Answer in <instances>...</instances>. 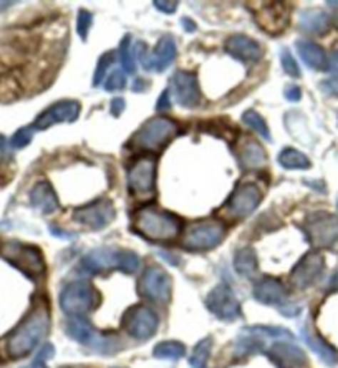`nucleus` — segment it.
Here are the masks:
<instances>
[{
    "instance_id": "obj_1",
    "label": "nucleus",
    "mask_w": 338,
    "mask_h": 368,
    "mask_svg": "<svg viewBox=\"0 0 338 368\" xmlns=\"http://www.w3.org/2000/svg\"><path fill=\"white\" fill-rule=\"evenodd\" d=\"M50 317L47 309L39 307L15 329L7 339V354L10 359H24L47 335Z\"/></svg>"
},
{
    "instance_id": "obj_2",
    "label": "nucleus",
    "mask_w": 338,
    "mask_h": 368,
    "mask_svg": "<svg viewBox=\"0 0 338 368\" xmlns=\"http://www.w3.org/2000/svg\"><path fill=\"white\" fill-rule=\"evenodd\" d=\"M138 267H140V257L131 250L123 249H95L81 260V269L93 275L110 272V270L133 274Z\"/></svg>"
},
{
    "instance_id": "obj_3",
    "label": "nucleus",
    "mask_w": 338,
    "mask_h": 368,
    "mask_svg": "<svg viewBox=\"0 0 338 368\" xmlns=\"http://www.w3.org/2000/svg\"><path fill=\"white\" fill-rule=\"evenodd\" d=\"M133 229L151 241H171L181 231V221L169 213L145 208L136 213Z\"/></svg>"
},
{
    "instance_id": "obj_4",
    "label": "nucleus",
    "mask_w": 338,
    "mask_h": 368,
    "mask_svg": "<svg viewBox=\"0 0 338 368\" xmlns=\"http://www.w3.org/2000/svg\"><path fill=\"white\" fill-rule=\"evenodd\" d=\"M178 133L179 125L176 121L165 118V116H155L133 135L131 146L138 150L158 151L165 148L173 138H176Z\"/></svg>"
},
{
    "instance_id": "obj_5",
    "label": "nucleus",
    "mask_w": 338,
    "mask_h": 368,
    "mask_svg": "<svg viewBox=\"0 0 338 368\" xmlns=\"http://www.w3.org/2000/svg\"><path fill=\"white\" fill-rule=\"evenodd\" d=\"M100 304V292L90 282H71L60 294V307L66 315L83 317Z\"/></svg>"
},
{
    "instance_id": "obj_6",
    "label": "nucleus",
    "mask_w": 338,
    "mask_h": 368,
    "mask_svg": "<svg viewBox=\"0 0 338 368\" xmlns=\"http://www.w3.org/2000/svg\"><path fill=\"white\" fill-rule=\"evenodd\" d=\"M302 229L315 249H330L338 242V218L330 213L317 211L309 214Z\"/></svg>"
},
{
    "instance_id": "obj_7",
    "label": "nucleus",
    "mask_w": 338,
    "mask_h": 368,
    "mask_svg": "<svg viewBox=\"0 0 338 368\" xmlns=\"http://www.w3.org/2000/svg\"><path fill=\"white\" fill-rule=\"evenodd\" d=\"M4 259L22 270L29 277H40L45 274V260L35 245H27L17 241H10L2 247Z\"/></svg>"
},
{
    "instance_id": "obj_8",
    "label": "nucleus",
    "mask_w": 338,
    "mask_h": 368,
    "mask_svg": "<svg viewBox=\"0 0 338 368\" xmlns=\"http://www.w3.org/2000/svg\"><path fill=\"white\" fill-rule=\"evenodd\" d=\"M249 7L259 27L269 35L284 32L289 25L290 9L284 2H250Z\"/></svg>"
},
{
    "instance_id": "obj_9",
    "label": "nucleus",
    "mask_w": 338,
    "mask_h": 368,
    "mask_svg": "<svg viewBox=\"0 0 338 368\" xmlns=\"http://www.w3.org/2000/svg\"><path fill=\"white\" fill-rule=\"evenodd\" d=\"M65 332L71 340L78 342V344L88 347V349L101 352V354H111L116 349L115 339H108L106 335L96 332L90 322L85 320L83 317H71L66 322Z\"/></svg>"
},
{
    "instance_id": "obj_10",
    "label": "nucleus",
    "mask_w": 338,
    "mask_h": 368,
    "mask_svg": "<svg viewBox=\"0 0 338 368\" xmlns=\"http://www.w3.org/2000/svg\"><path fill=\"white\" fill-rule=\"evenodd\" d=\"M176 44L171 35H165L158 42L155 52H148L146 45L143 42H138L135 47V57L140 60V63L146 71H156L161 73L165 71L169 65L176 58Z\"/></svg>"
},
{
    "instance_id": "obj_11",
    "label": "nucleus",
    "mask_w": 338,
    "mask_h": 368,
    "mask_svg": "<svg viewBox=\"0 0 338 368\" xmlns=\"http://www.w3.org/2000/svg\"><path fill=\"white\" fill-rule=\"evenodd\" d=\"M224 234H225V229L221 223L217 221L198 223L189 228V231L183 239V245L188 250L203 252V250L217 247V245L222 242Z\"/></svg>"
},
{
    "instance_id": "obj_12",
    "label": "nucleus",
    "mask_w": 338,
    "mask_h": 368,
    "mask_svg": "<svg viewBox=\"0 0 338 368\" xmlns=\"http://www.w3.org/2000/svg\"><path fill=\"white\" fill-rule=\"evenodd\" d=\"M123 327L128 332V335L136 340H148L158 332L160 319L156 312L146 305H135L125 314Z\"/></svg>"
},
{
    "instance_id": "obj_13",
    "label": "nucleus",
    "mask_w": 338,
    "mask_h": 368,
    "mask_svg": "<svg viewBox=\"0 0 338 368\" xmlns=\"http://www.w3.org/2000/svg\"><path fill=\"white\" fill-rule=\"evenodd\" d=\"M156 183V158L143 156L133 163L128 171V189L135 196H153Z\"/></svg>"
},
{
    "instance_id": "obj_14",
    "label": "nucleus",
    "mask_w": 338,
    "mask_h": 368,
    "mask_svg": "<svg viewBox=\"0 0 338 368\" xmlns=\"http://www.w3.org/2000/svg\"><path fill=\"white\" fill-rule=\"evenodd\" d=\"M173 280L160 265H150L140 279V292L151 302L166 304L171 297Z\"/></svg>"
},
{
    "instance_id": "obj_15",
    "label": "nucleus",
    "mask_w": 338,
    "mask_h": 368,
    "mask_svg": "<svg viewBox=\"0 0 338 368\" xmlns=\"http://www.w3.org/2000/svg\"><path fill=\"white\" fill-rule=\"evenodd\" d=\"M262 189L255 183H244L235 189L225 204V214L232 219H244L255 211L262 201Z\"/></svg>"
},
{
    "instance_id": "obj_16",
    "label": "nucleus",
    "mask_w": 338,
    "mask_h": 368,
    "mask_svg": "<svg viewBox=\"0 0 338 368\" xmlns=\"http://www.w3.org/2000/svg\"><path fill=\"white\" fill-rule=\"evenodd\" d=\"M206 307L211 314L224 322L237 320L242 314L239 300L227 284H219L208 294Z\"/></svg>"
},
{
    "instance_id": "obj_17",
    "label": "nucleus",
    "mask_w": 338,
    "mask_h": 368,
    "mask_svg": "<svg viewBox=\"0 0 338 368\" xmlns=\"http://www.w3.org/2000/svg\"><path fill=\"white\" fill-rule=\"evenodd\" d=\"M115 216V206H113L110 199H98V201L90 203L88 206L76 209L73 213V219L76 223L83 224V226L93 229V231H100V229L110 226Z\"/></svg>"
},
{
    "instance_id": "obj_18",
    "label": "nucleus",
    "mask_w": 338,
    "mask_h": 368,
    "mask_svg": "<svg viewBox=\"0 0 338 368\" xmlns=\"http://www.w3.org/2000/svg\"><path fill=\"white\" fill-rule=\"evenodd\" d=\"M325 269V259L319 252H309L299 260L290 274V284L295 289H307L322 277Z\"/></svg>"
},
{
    "instance_id": "obj_19",
    "label": "nucleus",
    "mask_w": 338,
    "mask_h": 368,
    "mask_svg": "<svg viewBox=\"0 0 338 368\" xmlns=\"http://www.w3.org/2000/svg\"><path fill=\"white\" fill-rule=\"evenodd\" d=\"M171 91L174 98L183 108L193 110L199 106L201 101V90H199L198 76L189 71L178 70L171 78Z\"/></svg>"
},
{
    "instance_id": "obj_20",
    "label": "nucleus",
    "mask_w": 338,
    "mask_h": 368,
    "mask_svg": "<svg viewBox=\"0 0 338 368\" xmlns=\"http://www.w3.org/2000/svg\"><path fill=\"white\" fill-rule=\"evenodd\" d=\"M81 106L75 100L58 101L39 115L34 123V130H47V128L56 125V123H73L78 118Z\"/></svg>"
},
{
    "instance_id": "obj_21",
    "label": "nucleus",
    "mask_w": 338,
    "mask_h": 368,
    "mask_svg": "<svg viewBox=\"0 0 338 368\" xmlns=\"http://www.w3.org/2000/svg\"><path fill=\"white\" fill-rule=\"evenodd\" d=\"M269 357L279 368H304L307 365L304 350L290 342H275L269 349Z\"/></svg>"
},
{
    "instance_id": "obj_22",
    "label": "nucleus",
    "mask_w": 338,
    "mask_h": 368,
    "mask_svg": "<svg viewBox=\"0 0 338 368\" xmlns=\"http://www.w3.org/2000/svg\"><path fill=\"white\" fill-rule=\"evenodd\" d=\"M254 297L260 304L275 305L280 309L287 304V289L277 279L262 277L254 285Z\"/></svg>"
},
{
    "instance_id": "obj_23",
    "label": "nucleus",
    "mask_w": 338,
    "mask_h": 368,
    "mask_svg": "<svg viewBox=\"0 0 338 368\" xmlns=\"http://www.w3.org/2000/svg\"><path fill=\"white\" fill-rule=\"evenodd\" d=\"M225 52L240 61H257L262 58L264 50L255 40L245 35H232L225 42Z\"/></svg>"
},
{
    "instance_id": "obj_24",
    "label": "nucleus",
    "mask_w": 338,
    "mask_h": 368,
    "mask_svg": "<svg viewBox=\"0 0 338 368\" xmlns=\"http://www.w3.org/2000/svg\"><path fill=\"white\" fill-rule=\"evenodd\" d=\"M30 204L42 214H53L60 208L58 198H56L52 184L48 181H40L35 184L32 191H30Z\"/></svg>"
},
{
    "instance_id": "obj_25",
    "label": "nucleus",
    "mask_w": 338,
    "mask_h": 368,
    "mask_svg": "<svg viewBox=\"0 0 338 368\" xmlns=\"http://www.w3.org/2000/svg\"><path fill=\"white\" fill-rule=\"evenodd\" d=\"M237 156L240 165L244 168H249V170H259V168L265 166V163H267L264 148L257 141L252 140V138H245L244 141L239 143Z\"/></svg>"
},
{
    "instance_id": "obj_26",
    "label": "nucleus",
    "mask_w": 338,
    "mask_h": 368,
    "mask_svg": "<svg viewBox=\"0 0 338 368\" xmlns=\"http://www.w3.org/2000/svg\"><path fill=\"white\" fill-rule=\"evenodd\" d=\"M297 52H299L300 58L304 63L312 70H327V65H329V58L324 50H322L319 45L310 42V40H297L295 44Z\"/></svg>"
},
{
    "instance_id": "obj_27",
    "label": "nucleus",
    "mask_w": 338,
    "mask_h": 368,
    "mask_svg": "<svg viewBox=\"0 0 338 368\" xmlns=\"http://www.w3.org/2000/svg\"><path fill=\"white\" fill-rule=\"evenodd\" d=\"M300 334H302V339L305 340V344L310 347V350H314L315 354H317V357H319V359L324 362L325 365L334 367L337 364L338 355H337V350L334 349V347L327 344L325 340H322L320 337L310 334L307 327H304V329H302Z\"/></svg>"
},
{
    "instance_id": "obj_28",
    "label": "nucleus",
    "mask_w": 338,
    "mask_h": 368,
    "mask_svg": "<svg viewBox=\"0 0 338 368\" xmlns=\"http://www.w3.org/2000/svg\"><path fill=\"white\" fill-rule=\"evenodd\" d=\"M329 27H330V19L327 14L319 12V10H309V12L302 14L300 29L305 30V32L322 35L329 30Z\"/></svg>"
},
{
    "instance_id": "obj_29",
    "label": "nucleus",
    "mask_w": 338,
    "mask_h": 368,
    "mask_svg": "<svg viewBox=\"0 0 338 368\" xmlns=\"http://www.w3.org/2000/svg\"><path fill=\"white\" fill-rule=\"evenodd\" d=\"M234 269L242 277H250L257 270V254L252 247H244L234 255Z\"/></svg>"
},
{
    "instance_id": "obj_30",
    "label": "nucleus",
    "mask_w": 338,
    "mask_h": 368,
    "mask_svg": "<svg viewBox=\"0 0 338 368\" xmlns=\"http://www.w3.org/2000/svg\"><path fill=\"white\" fill-rule=\"evenodd\" d=\"M279 165L285 170H309L310 160L304 153L294 148H285L279 155Z\"/></svg>"
},
{
    "instance_id": "obj_31",
    "label": "nucleus",
    "mask_w": 338,
    "mask_h": 368,
    "mask_svg": "<svg viewBox=\"0 0 338 368\" xmlns=\"http://www.w3.org/2000/svg\"><path fill=\"white\" fill-rule=\"evenodd\" d=\"M184 354H186V347L181 342H161L153 350V355L160 360H179Z\"/></svg>"
},
{
    "instance_id": "obj_32",
    "label": "nucleus",
    "mask_w": 338,
    "mask_h": 368,
    "mask_svg": "<svg viewBox=\"0 0 338 368\" xmlns=\"http://www.w3.org/2000/svg\"><path fill=\"white\" fill-rule=\"evenodd\" d=\"M118 55H120V61H121L123 70H125L126 73H130V75L135 73V71H136V57H135V48L131 47V35H126V37L121 40Z\"/></svg>"
},
{
    "instance_id": "obj_33",
    "label": "nucleus",
    "mask_w": 338,
    "mask_h": 368,
    "mask_svg": "<svg viewBox=\"0 0 338 368\" xmlns=\"http://www.w3.org/2000/svg\"><path fill=\"white\" fill-rule=\"evenodd\" d=\"M211 349H212V340L211 339H204L199 342V344L194 347L191 359H189V364H191L193 368H204L206 362L211 355Z\"/></svg>"
},
{
    "instance_id": "obj_34",
    "label": "nucleus",
    "mask_w": 338,
    "mask_h": 368,
    "mask_svg": "<svg viewBox=\"0 0 338 368\" xmlns=\"http://www.w3.org/2000/svg\"><path fill=\"white\" fill-rule=\"evenodd\" d=\"M242 121L249 128H252L255 133H259V135L262 136L264 140L270 141V131H269V128H267V123L262 120V116H260L257 111H254V110L245 111V113L242 115Z\"/></svg>"
},
{
    "instance_id": "obj_35",
    "label": "nucleus",
    "mask_w": 338,
    "mask_h": 368,
    "mask_svg": "<svg viewBox=\"0 0 338 368\" xmlns=\"http://www.w3.org/2000/svg\"><path fill=\"white\" fill-rule=\"evenodd\" d=\"M34 126H25L20 128V130L15 133V135L10 138V146L15 148V150H22V148L29 146L30 141L34 138Z\"/></svg>"
},
{
    "instance_id": "obj_36",
    "label": "nucleus",
    "mask_w": 338,
    "mask_h": 368,
    "mask_svg": "<svg viewBox=\"0 0 338 368\" xmlns=\"http://www.w3.org/2000/svg\"><path fill=\"white\" fill-rule=\"evenodd\" d=\"M280 61H282V68H284L287 75L292 76V78H299L300 76L299 63H297L294 55H292L287 48H284L280 52Z\"/></svg>"
},
{
    "instance_id": "obj_37",
    "label": "nucleus",
    "mask_w": 338,
    "mask_h": 368,
    "mask_svg": "<svg viewBox=\"0 0 338 368\" xmlns=\"http://www.w3.org/2000/svg\"><path fill=\"white\" fill-rule=\"evenodd\" d=\"M115 60H116V52H106L103 57L100 58L98 65H96V70H95V78H93L95 86L101 83V80H103V76L106 75V70H108V66Z\"/></svg>"
},
{
    "instance_id": "obj_38",
    "label": "nucleus",
    "mask_w": 338,
    "mask_h": 368,
    "mask_svg": "<svg viewBox=\"0 0 338 368\" xmlns=\"http://www.w3.org/2000/svg\"><path fill=\"white\" fill-rule=\"evenodd\" d=\"M126 86V75L123 70H115L111 71L108 78L103 83V88L106 91H116V90H123Z\"/></svg>"
},
{
    "instance_id": "obj_39",
    "label": "nucleus",
    "mask_w": 338,
    "mask_h": 368,
    "mask_svg": "<svg viewBox=\"0 0 338 368\" xmlns=\"http://www.w3.org/2000/svg\"><path fill=\"white\" fill-rule=\"evenodd\" d=\"M91 14L88 10H80L78 12V17H76V34L80 35L81 40H86V35L90 32V27H91Z\"/></svg>"
},
{
    "instance_id": "obj_40",
    "label": "nucleus",
    "mask_w": 338,
    "mask_h": 368,
    "mask_svg": "<svg viewBox=\"0 0 338 368\" xmlns=\"http://www.w3.org/2000/svg\"><path fill=\"white\" fill-rule=\"evenodd\" d=\"M320 90L324 91L325 95L335 96V98H338V75L332 76V78H329V80L322 81Z\"/></svg>"
},
{
    "instance_id": "obj_41",
    "label": "nucleus",
    "mask_w": 338,
    "mask_h": 368,
    "mask_svg": "<svg viewBox=\"0 0 338 368\" xmlns=\"http://www.w3.org/2000/svg\"><path fill=\"white\" fill-rule=\"evenodd\" d=\"M169 108H171V91L166 90V91H163L160 100H158L156 110L158 111H166Z\"/></svg>"
},
{
    "instance_id": "obj_42",
    "label": "nucleus",
    "mask_w": 338,
    "mask_h": 368,
    "mask_svg": "<svg viewBox=\"0 0 338 368\" xmlns=\"http://www.w3.org/2000/svg\"><path fill=\"white\" fill-rule=\"evenodd\" d=\"M153 5H155V7L163 14H174L176 12L178 2H165V0H156Z\"/></svg>"
},
{
    "instance_id": "obj_43",
    "label": "nucleus",
    "mask_w": 338,
    "mask_h": 368,
    "mask_svg": "<svg viewBox=\"0 0 338 368\" xmlns=\"http://www.w3.org/2000/svg\"><path fill=\"white\" fill-rule=\"evenodd\" d=\"M284 96L289 101H292V103H297V101L302 98V91H300L299 86L292 85V86H287L285 91H284Z\"/></svg>"
},
{
    "instance_id": "obj_44",
    "label": "nucleus",
    "mask_w": 338,
    "mask_h": 368,
    "mask_svg": "<svg viewBox=\"0 0 338 368\" xmlns=\"http://www.w3.org/2000/svg\"><path fill=\"white\" fill-rule=\"evenodd\" d=\"M125 106H126L125 100H123V98H115V100L111 101V106H110L111 115L113 116H120L123 111H125Z\"/></svg>"
},
{
    "instance_id": "obj_45",
    "label": "nucleus",
    "mask_w": 338,
    "mask_h": 368,
    "mask_svg": "<svg viewBox=\"0 0 338 368\" xmlns=\"http://www.w3.org/2000/svg\"><path fill=\"white\" fill-rule=\"evenodd\" d=\"M280 314L285 317H297L300 314V307L299 305H292V304H285L280 307Z\"/></svg>"
},
{
    "instance_id": "obj_46",
    "label": "nucleus",
    "mask_w": 338,
    "mask_h": 368,
    "mask_svg": "<svg viewBox=\"0 0 338 368\" xmlns=\"http://www.w3.org/2000/svg\"><path fill=\"white\" fill-rule=\"evenodd\" d=\"M53 354H55V349H53V345L47 344V345L43 347L42 350L39 352L37 359H39V360H43V362H47L48 359H53Z\"/></svg>"
},
{
    "instance_id": "obj_47",
    "label": "nucleus",
    "mask_w": 338,
    "mask_h": 368,
    "mask_svg": "<svg viewBox=\"0 0 338 368\" xmlns=\"http://www.w3.org/2000/svg\"><path fill=\"white\" fill-rule=\"evenodd\" d=\"M48 231L53 234L55 237H60V239H73L75 234H70L66 231H61V229H58L56 226H48Z\"/></svg>"
},
{
    "instance_id": "obj_48",
    "label": "nucleus",
    "mask_w": 338,
    "mask_h": 368,
    "mask_svg": "<svg viewBox=\"0 0 338 368\" xmlns=\"http://www.w3.org/2000/svg\"><path fill=\"white\" fill-rule=\"evenodd\" d=\"M327 70H330L332 73H338V50L330 55L329 65H327Z\"/></svg>"
},
{
    "instance_id": "obj_49",
    "label": "nucleus",
    "mask_w": 338,
    "mask_h": 368,
    "mask_svg": "<svg viewBox=\"0 0 338 368\" xmlns=\"http://www.w3.org/2000/svg\"><path fill=\"white\" fill-rule=\"evenodd\" d=\"M181 25H183V29L186 30V32H194V30H196V24H194L191 19H183Z\"/></svg>"
},
{
    "instance_id": "obj_50",
    "label": "nucleus",
    "mask_w": 338,
    "mask_h": 368,
    "mask_svg": "<svg viewBox=\"0 0 338 368\" xmlns=\"http://www.w3.org/2000/svg\"><path fill=\"white\" fill-rule=\"evenodd\" d=\"M145 86H148V81H145L143 78H140V80H136L135 83H133V91H143L145 90Z\"/></svg>"
},
{
    "instance_id": "obj_51",
    "label": "nucleus",
    "mask_w": 338,
    "mask_h": 368,
    "mask_svg": "<svg viewBox=\"0 0 338 368\" xmlns=\"http://www.w3.org/2000/svg\"><path fill=\"white\" fill-rule=\"evenodd\" d=\"M5 155H7V143H5V138L0 135V160H4Z\"/></svg>"
},
{
    "instance_id": "obj_52",
    "label": "nucleus",
    "mask_w": 338,
    "mask_h": 368,
    "mask_svg": "<svg viewBox=\"0 0 338 368\" xmlns=\"http://www.w3.org/2000/svg\"><path fill=\"white\" fill-rule=\"evenodd\" d=\"M24 368H47V365H45V362H43V360L35 359V360L32 362V364L27 365V367H24Z\"/></svg>"
},
{
    "instance_id": "obj_53",
    "label": "nucleus",
    "mask_w": 338,
    "mask_h": 368,
    "mask_svg": "<svg viewBox=\"0 0 338 368\" xmlns=\"http://www.w3.org/2000/svg\"><path fill=\"white\" fill-rule=\"evenodd\" d=\"M329 287H330V290H338V272L334 275V277H332Z\"/></svg>"
},
{
    "instance_id": "obj_54",
    "label": "nucleus",
    "mask_w": 338,
    "mask_h": 368,
    "mask_svg": "<svg viewBox=\"0 0 338 368\" xmlns=\"http://www.w3.org/2000/svg\"><path fill=\"white\" fill-rule=\"evenodd\" d=\"M335 24H337V27H338V15H337V22Z\"/></svg>"
}]
</instances>
